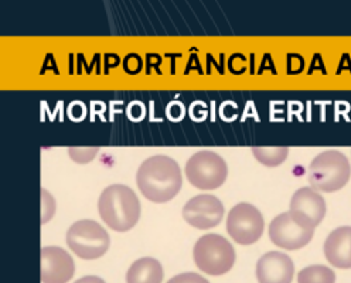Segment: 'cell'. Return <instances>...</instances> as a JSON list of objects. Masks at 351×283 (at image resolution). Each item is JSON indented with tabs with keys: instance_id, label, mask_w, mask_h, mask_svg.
<instances>
[{
	"instance_id": "obj_1",
	"label": "cell",
	"mask_w": 351,
	"mask_h": 283,
	"mask_svg": "<svg viewBox=\"0 0 351 283\" xmlns=\"http://www.w3.org/2000/svg\"><path fill=\"white\" fill-rule=\"evenodd\" d=\"M141 193L153 203H166L179 194L183 177L179 163L170 156L155 155L143 160L136 173Z\"/></svg>"
},
{
	"instance_id": "obj_2",
	"label": "cell",
	"mask_w": 351,
	"mask_h": 283,
	"mask_svg": "<svg viewBox=\"0 0 351 283\" xmlns=\"http://www.w3.org/2000/svg\"><path fill=\"white\" fill-rule=\"evenodd\" d=\"M102 221L114 231L125 232L134 228L141 217V201L136 193L125 184L108 186L98 199Z\"/></svg>"
},
{
	"instance_id": "obj_3",
	"label": "cell",
	"mask_w": 351,
	"mask_h": 283,
	"mask_svg": "<svg viewBox=\"0 0 351 283\" xmlns=\"http://www.w3.org/2000/svg\"><path fill=\"white\" fill-rule=\"evenodd\" d=\"M316 224L300 211L289 210L276 215L269 225L271 241L288 251H296L312 241Z\"/></svg>"
},
{
	"instance_id": "obj_4",
	"label": "cell",
	"mask_w": 351,
	"mask_h": 283,
	"mask_svg": "<svg viewBox=\"0 0 351 283\" xmlns=\"http://www.w3.org/2000/svg\"><path fill=\"white\" fill-rule=\"evenodd\" d=\"M351 177V166L339 150H326L309 166V183L317 191L335 193L343 188Z\"/></svg>"
},
{
	"instance_id": "obj_5",
	"label": "cell",
	"mask_w": 351,
	"mask_h": 283,
	"mask_svg": "<svg viewBox=\"0 0 351 283\" xmlns=\"http://www.w3.org/2000/svg\"><path fill=\"white\" fill-rule=\"evenodd\" d=\"M193 256L197 268L211 276L226 275L235 264L234 247L219 234H207L199 238Z\"/></svg>"
},
{
	"instance_id": "obj_6",
	"label": "cell",
	"mask_w": 351,
	"mask_h": 283,
	"mask_svg": "<svg viewBox=\"0 0 351 283\" xmlns=\"http://www.w3.org/2000/svg\"><path fill=\"white\" fill-rule=\"evenodd\" d=\"M186 176L197 188L214 190L226 183L228 166L227 162L215 151L202 150L187 160Z\"/></svg>"
},
{
	"instance_id": "obj_7",
	"label": "cell",
	"mask_w": 351,
	"mask_h": 283,
	"mask_svg": "<svg viewBox=\"0 0 351 283\" xmlns=\"http://www.w3.org/2000/svg\"><path fill=\"white\" fill-rule=\"evenodd\" d=\"M69 248L82 259H98L109 248L111 238L94 220H80L67 231Z\"/></svg>"
},
{
	"instance_id": "obj_8",
	"label": "cell",
	"mask_w": 351,
	"mask_h": 283,
	"mask_svg": "<svg viewBox=\"0 0 351 283\" xmlns=\"http://www.w3.org/2000/svg\"><path fill=\"white\" fill-rule=\"evenodd\" d=\"M263 227L265 221L261 211L250 203H239L228 212L227 231L239 245L255 244L263 234Z\"/></svg>"
},
{
	"instance_id": "obj_9",
	"label": "cell",
	"mask_w": 351,
	"mask_h": 283,
	"mask_svg": "<svg viewBox=\"0 0 351 283\" xmlns=\"http://www.w3.org/2000/svg\"><path fill=\"white\" fill-rule=\"evenodd\" d=\"M224 206L213 194H199L183 207V219L197 230L217 227L224 219Z\"/></svg>"
},
{
	"instance_id": "obj_10",
	"label": "cell",
	"mask_w": 351,
	"mask_h": 283,
	"mask_svg": "<svg viewBox=\"0 0 351 283\" xmlns=\"http://www.w3.org/2000/svg\"><path fill=\"white\" fill-rule=\"evenodd\" d=\"M75 273L71 255L58 247H44L41 249V282L67 283Z\"/></svg>"
},
{
	"instance_id": "obj_11",
	"label": "cell",
	"mask_w": 351,
	"mask_h": 283,
	"mask_svg": "<svg viewBox=\"0 0 351 283\" xmlns=\"http://www.w3.org/2000/svg\"><path fill=\"white\" fill-rule=\"evenodd\" d=\"M293 275V260L283 252H268L261 256L256 264L259 283H292Z\"/></svg>"
},
{
	"instance_id": "obj_12",
	"label": "cell",
	"mask_w": 351,
	"mask_h": 283,
	"mask_svg": "<svg viewBox=\"0 0 351 283\" xmlns=\"http://www.w3.org/2000/svg\"><path fill=\"white\" fill-rule=\"evenodd\" d=\"M324 256L333 267L351 268V227H340L328 234L323 245Z\"/></svg>"
},
{
	"instance_id": "obj_13",
	"label": "cell",
	"mask_w": 351,
	"mask_h": 283,
	"mask_svg": "<svg viewBox=\"0 0 351 283\" xmlns=\"http://www.w3.org/2000/svg\"><path fill=\"white\" fill-rule=\"evenodd\" d=\"M289 210L300 211L309 217L316 225H319L326 215V201L322 194L313 187L299 188L291 199Z\"/></svg>"
},
{
	"instance_id": "obj_14",
	"label": "cell",
	"mask_w": 351,
	"mask_h": 283,
	"mask_svg": "<svg viewBox=\"0 0 351 283\" xmlns=\"http://www.w3.org/2000/svg\"><path fill=\"white\" fill-rule=\"evenodd\" d=\"M162 264L150 256L135 260L126 272V283H162Z\"/></svg>"
},
{
	"instance_id": "obj_15",
	"label": "cell",
	"mask_w": 351,
	"mask_h": 283,
	"mask_svg": "<svg viewBox=\"0 0 351 283\" xmlns=\"http://www.w3.org/2000/svg\"><path fill=\"white\" fill-rule=\"evenodd\" d=\"M252 153L259 163L275 167L287 160L289 149L287 146H278V147L255 146V147H252Z\"/></svg>"
},
{
	"instance_id": "obj_16",
	"label": "cell",
	"mask_w": 351,
	"mask_h": 283,
	"mask_svg": "<svg viewBox=\"0 0 351 283\" xmlns=\"http://www.w3.org/2000/svg\"><path fill=\"white\" fill-rule=\"evenodd\" d=\"M335 272L323 265H312L303 268L298 273V283H335Z\"/></svg>"
},
{
	"instance_id": "obj_17",
	"label": "cell",
	"mask_w": 351,
	"mask_h": 283,
	"mask_svg": "<svg viewBox=\"0 0 351 283\" xmlns=\"http://www.w3.org/2000/svg\"><path fill=\"white\" fill-rule=\"evenodd\" d=\"M56 200L51 193L46 188H41V224L49 223L56 214Z\"/></svg>"
},
{
	"instance_id": "obj_18",
	"label": "cell",
	"mask_w": 351,
	"mask_h": 283,
	"mask_svg": "<svg viewBox=\"0 0 351 283\" xmlns=\"http://www.w3.org/2000/svg\"><path fill=\"white\" fill-rule=\"evenodd\" d=\"M99 151V147H69V155L75 163H90L94 160L97 153Z\"/></svg>"
},
{
	"instance_id": "obj_19",
	"label": "cell",
	"mask_w": 351,
	"mask_h": 283,
	"mask_svg": "<svg viewBox=\"0 0 351 283\" xmlns=\"http://www.w3.org/2000/svg\"><path fill=\"white\" fill-rule=\"evenodd\" d=\"M167 283H210V282L199 273L187 272V273H180V275L173 276Z\"/></svg>"
},
{
	"instance_id": "obj_20",
	"label": "cell",
	"mask_w": 351,
	"mask_h": 283,
	"mask_svg": "<svg viewBox=\"0 0 351 283\" xmlns=\"http://www.w3.org/2000/svg\"><path fill=\"white\" fill-rule=\"evenodd\" d=\"M74 283H105V280L99 276H84Z\"/></svg>"
}]
</instances>
